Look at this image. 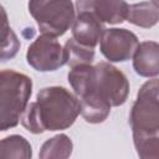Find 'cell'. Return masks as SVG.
Returning <instances> with one entry per match:
<instances>
[{"label": "cell", "mask_w": 159, "mask_h": 159, "mask_svg": "<svg viewBox=\"0 0 159 159\" xmlns=\"http://www.w3.org/2000/svg\"><path fill=\"white\" fill-rule=\"evenodd\" d=\"M103 30H104L103 24L98 19H96L92 14L86 11L77 12V16L71 27L72 37L77 42L93 48L98 45Z\"/></svg>", "instance_id": "9c48e42d"}, {"label": "cell", "mask_w": 159, "mask_h": 159, "mask_svg": "<svg viewBox=\"0 0 159 159\" xmlns=\"http://www.w3.org/2000/svg\"><path fill=\"white\" fill-rule=\"evenodd\" d=\"M27 7L40 32L55 37L65 35L76 19L71 0H29Z\"/></svg>", "instance_id": "277c9868"}, {"label": "cell", "mask_w": 159, "mask_h": 159, "mask_svg": "<svg viewBox=\"0 0 159 159\" xmlns=\"http://www.w3.org/2000/svg\"><path fill=\"white\" fill-rule=\"evenodd\" d=\"M26 61L39 72H52L66 65L65 48L55 36L42 34L27 47Z\"/></svg>", "instance_id": "8992f818"}, {"label": "cell", "mask_w": 159, "mask_h": 159, "mask_svg": "<svg viewBox=\"0 0 159 159\" xmlns=\"http://www.w3.org/2000/svg\"><path fill=\"white\" fill-rule=\"evenodd\" d=\"M127 21L143 29H150L159 22V7L149 1L132 4L128 7Z\"/></svg>", "instance_id": "8fae6325"}, {"label": "cell", "mask_w": 159, "mask_h": 159, "mask_svg": "<svg viewBox=\"0 0 159 159\" xmlns=\"http://www.w3.org/2000/svg\"><path fill=\"white\" fill-rule=\"evenodd\" d=\"M34 103L45 132L65 130L70 128L78 114H81L78 97L61 86L40 89L36 96V102Z\"/></svg>", "instance_id": "6da1fadb"}, {"label": "cell", "mask_w": 159, "mask_h": 159, "mask_svg": "<svg viewBox=\"0 0 159 159\" xmlns=\"http://www.w3.org/2000/svg\"><path fill=\"white\" fill-rule=\"evenodd\" d=\"M2 40H1V60L6 61L16 56L21 46L17 36L7 22V16L2 9Z\"/></svg>", "instance_id": "2e32d148"}, {"label": "cell", "mask_w": 159, "mask_h": 159, "mask_svg": "<svg viewBox=\"0 0 159 159\" xmlns=\"http://www.w3.org/2000/svg\"><path fill=\"white\" fill-rule=\"evenodd\" d=\"M63 48L66 65H68L71 68L80 65H91L94 60V48L77 42L73 37L66 41Z\"/></svg>", "instance_id": "5bb4252c"}, {"label": "cell", "mask_w": 159, "mask_h": 159, "mask_svg": "<svg viewBox=\"0 0 159 159\" xmlns=\"http://www.w3.org/2000/svg\"><path fill=\"white\" fill-rule=\"evenodd\" d=\"M150 2H153L157 7H159V0H150Z\"/></svg>", "instance_id": "e0dca14e"}, {"label": "cell", "mask_w": 159, "mask_h": 159, "mask_svg": "<svg viewBox=\"0 0 159 159\" xmlns=\"http://www.w3.org/2000/svg\"><path fill=\"white\" fill-rule=\"evenodd\" d=\"M137 154L142 159H159V132L132 133Z\"/></svg>", "instance_id": "9a60e30c"}, {"label": "cell", "mask_w": 159, "mask_h": 159, "mask_svg": "<svg viewBox=\"0 0 159 159\" xmlns=\"http://www.w3.org/2000/svg\"><path fill=\"white\" fill-rule=\"evenodd\" d=\"M32 81L25 73L2 70L0 73V130L14 128L29 106Z\"/></svg>", "instance_id": "7a4b0ae2"}, {"label": "cell", "mask_w": 159, "mask_h": 159, "mask_svg": "<svg viewBox=\"0 0 159 159\" xmlns=\"http://www.w3.org/2000/svg\"><path fill=\"white\" fill-rule=\"evenodd\" d=\"M139 45L137 35L127 29H104L99 40L101 53L109 62L130 60Z\"/></svg>", "instance_id": "52a82bcc"}, {"label": "cell", "mask_w": 159, "mask_h": 159, "mask_svg": "<svg viewBox=\"0 0 159 159\" xmlns=\"http://www.w3.org/2000/svg\"><path fill=\"white\" fill-rule=\"evenodd\" d=\"M132 133L159 132V78L148 80L137 93L129 113Z\"/></svg>", "instance_id": "5b68a950"}, {"label": "cell", "mask_w": 159, "mask_h": 159, "mask_svg": "<svg viewBox=\"0 0 159 159\" xmlns=\"http://www.w3.org/2000/svg\"><path fill=\"white\" fill-rule=\"evenodd\" d=\"M73 150L71 138L63 133L47 139L40 149L39 157L41 159H66L70 158Z\"/></svg>", "instance_id": "7c38bea8"}, {"label": "cell", "mask_w": 159, "mask_h": 159, "mask_svg": "<svg viewBox=\"0 0 159 159\" xmlns=\"http://www.w3.org/2000/svg\"><path fill=\"white\" fill-rule=\"evenodd\" d=\"M128 7L125 0H76L77 12H89L102 24L117 25L127 20Z\"/></svg>", "instance_id": "ba28073f"}, {"label": "cell", "mask_w": 159, "mask_h": 159, "mask_svg": "<svg viewBox=\"0 0 159 159\" xmlns=\"http://www.w3.org/2000/svg\"><path fill=\"white\" fill-rule=\"evenodd\" d=\"M0 158L31 159L32 147L25 137L11 134L9 137H5L0 142Z\"/></svg>", "instance_id": "4fadbf2b"}, {"label": "cell", "mask_w": 159, "mask_h": 159, "mask_svg": "<svg viewBox=\"0 0 159 159\" xmlns=\"http://www.w3.org/2000/svg\"><path fill=\"white\" fill-rule=\"evenodd\" d=\"M94 70L96 75L89 91L78 97V99H99L111 107L124 104L129 94V81L127 76L109 62H99L94 66Z\"/></svg>", "instance_id": "3957f363"}, {"label": "cell", "mask_w": 159, "mask_h": 159, "mask_svg": "<svg viewBox=\"0 0 159 159\" xmlns=\"http://www.w3.org/2000/svg\"><path fill=\"white\" fill-rule=\"evenodd\" d=\"M133 68L142 77L159 76V42H140L133 55Z\"/></svg>", "instance_id": "30bf717a"}]
</instances>
